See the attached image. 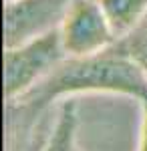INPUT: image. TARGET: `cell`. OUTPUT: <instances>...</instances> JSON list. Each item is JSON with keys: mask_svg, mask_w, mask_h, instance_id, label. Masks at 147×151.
Here are the masks:
<instances>
[{"mask_svg": "<svg viewBox=\"0 0 147 151\" xmlns=\"http://www.w3.org/2000/svg\"><path fill=\"white\" fill-rule=\"evenodd\" d=\"M125 47H127V50L133 55V58L141 65V69L147 73V28L137 26L135 30L127 36Z\"/></svg>", "mask_w": 147, "mask_h": 151, "instance_id": "cell-7", "label": "cell"}, {"mask_svg": "<svg viewBox=\"0 0 147 151\" xmlns=\"http://www.w3.org/2000/svg\"><path fill=\"white\" fill-rule=\"evenodd\" d=\"M75 93H119L141 101L147 95V73L125 42H115L95 55L67 57L22 99L26 105L40 109L53 99Z\"/></svg>", "mask_w": 147, "mask_h": 151, "instance_id": "cell-1", "label": "cell"}, {"mask_svg": "<svg viewBox=\"0 0 147 151\" xmlns=\"http://www.w3.org/2000/svg\"><path fill=\"white\" fill-rule=\"evenodd\" d=\"M75 151H79V149H77V147H75Z\"/></svg>", "mask_w": 147, "mask_h": 151, "instance_id": "cell-9", "label": "cell"}, {"mask_svg": "<svg viewBox=\"0 0 147 151\" xmlns=\"http://www.w3.org/2000/svg\"><path fill=\"white\" fill-rule=\"evenodd\" d=\"M58 30L67 57L95 55L119 42L99 0H73Z\"/></svg>", "mask_w": 147, "mask_h": 151, "instance_id": "cell-3", "label": "cell"}, {"mask_svg": "<svg viewBox=\"0 0 147 151\" xmlns=\"http://www.w3.org/2000/svg\"><path fill=\"white\" fill-rule=\"evenodd\" d=\"M4 2H6V0H4Z\"/></svg>", "mask_w": 147, "mask_h": 151, "instance_id": "cell-10", "label": "cell"}, {"mask_svg": "<svg viewBox=\"0 0 147 151\" xmlns=\"http://www.w3.org/2000/svg\"><path fill=\"white\" fill-rule=\"evenodd\" d=\"M67 58L61 30L28 40L20 47L4 48V97L22 99Z\"/></svg>", "mask_w": 147, "mask_h": 151, "instance_id": "cell-2", "label": "cell"}, {"mask_svg": "<svg viewBox=\"0 0 147 151\" xmlns=\"http://www.w3.org/2000/svg\"><path fill=\"white\" fill-rule=\"evenodd\" d=\"M73 0H6L4 2V48L61 28Z\"/></svg>", "mask_w": 147, "mask_h": 151, "instance_id": "cell-4", "label": "cell"}, {"mask_svg": "<svg viewBox=\"0 0 147 151\" xmlns=\"http://www.w3.org/2000/svg\"><path fill=\"white\" fill-rule=\"evenodd\" d=\"M143 107V125H141V141H139V151H147V95L141 99Z\"/></svg>", "mask_w": 147, "mask_h": 151, "instance_id": "cell-8", "label": "cell"}, {"mask_svg": "<svg viewBox=\"0 0 147 151\" xmlns=\"http://www.w3.org/2000/svg\"><path fill=\"white\" fill-rule=\"evenodd\" d=\"M75 131H77V103L73 99H67L61 107L57 125L43 151H75Z\"/></svg>", "mask_w": 147, "mask_h": 151, "instance_id": "cell-6", "label": "cell"}, {"mask_svg": "<svg viewBox=\"0 0 147 151\" xmlns=\"http://www.w3.org/2000/svg\"><path fill=\"white\" fill-rule=\"evenodd\" d=\"M117 40H123L147 18V0H99Z\"/></svg>", "mask_w": 147, "mask_h": 151, "instance_id": "cell-5", "label": "cell"}]
</instances>
